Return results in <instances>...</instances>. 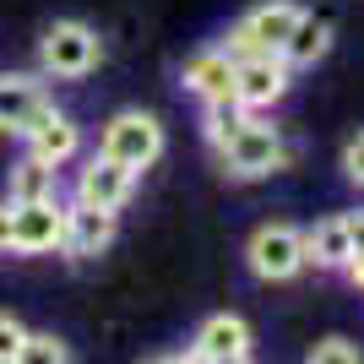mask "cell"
<instances>
[{
  "label": "cell",
  "instance_id": "1",
  "mask_svg": "<svg viewBox=\"0 0 364 364\" xmlns=\"http://www.w3.org/2000/svg\"><path fill=\"white\" fill-rule=\"evenodd\" d=\"M213 152H218V164H223L228 180H267V174H283L289 158H294L289 141L277 136V125H261L256 114L240 120Z\"/></svg>",
  "mask_w": 364,
  "mask_h": 364
},
{
  "label": "cell",
  "instance_id": "2",
  "mask_svg": "<svg viewBox=\"0 0 364 364\" xmlns=\"http://www.w3.org/2000/svg\"><path fill=\"white\" fill-rule=\"evenodd\" d=\"M98 60H104V38H98V28L76 22V16L49 22L44 38H38V71H44V82H82V76L98 71Z\"/></svg>",
  "mask_w": 364,
  "mask_h": 364
},
{
  "label": "cell",
  "instance_id": "3",
  "mask_svg": "<svg viewBox=\"0 0 364 364\" xmlns=\"http://www.w3.org/2000/svg\"><path fill=\"white\" fill-rule=\"evenodd\" d=\"M98 152H109V158L125 164L131 174H141V168H152L164 158V125H158V114H147V109H120V114L104 125Z\"/></svg>",
  "mask_w": 364,
  "mask_h": 364
},
{
  "label": "cell",
  "instance_id": "4",
  "mask_svg": "<svg viewBox=\"0 0 364 364\" xmlns=\"http://www.w3.org/2000/svg\"><path fill=\"white\" fill-rule=\"evenodd\" d=\"M245 261L261 283H294V277L310 267L304 261V228L294 223H261L245 245Z\"/></svg>",
  "mask_w": 364,
  "mask_h": 364
},
{
  "label": "cell",
  "instance_id": "5",
  "mask_svg": "<svg viewBox=\"0 0 364 364\" xmlns=\"http://www.w3.org/2000/svg\"><path fill=\"white\" fill-rule=\"evenodd\" d=\"M294 22H299V6H294V0H261V6H250V11L228 28L223 49L228 55H283V38L294 33Z\"/></svg>",
  "mask_w": 364,
  "mask_h": 364
},
{
  "label": "cell",
  "instance_id": "6",
  "mask_svg": "<svg viewBox=\"0 0 364 364\" xmlns=\"http://www.w3.org/2000/svg\"><path fill=\"white\" fill-rule=\"evenodd\" d=\"M65 245V201L38 196V201H11V250L16 256H49Z\"/></svg>",
  "mask_w": 364,
  "mask_h": 364
},
{
  "label": "cell",
  "instance_id": "7",
  "mask_svg": "<svg viewBox=\"0 0 364 364\" xmlns=\"http://www.w3.org/2000/svg\"><path fill=\"white\" fill-rule=\"evenodd\" d=\"M250 353H256L250 321H245V316H228V310H218V316L201 321L196 337H191V348L174 353V359H191V364H245Z\"/></svg>",
  "mask_w": 364,
  "mask_h": 364
},
{
  "label": "cell",
  "instance_id": "8",
  "mask_svg": "<svg viewBox=\"0 0 364 364\" xmlns=\"http://www.w3.org/2000/svg\"><path fill=\"white\" fill-rule=\"evenodd\" d=\"M289 71L294 65L283 55H234V98H240L250 114L256 109H272L283 92H289Z\"/></svg>",
  "mask_w": 364,
  "mask_h": 364
},
{
  "label": "cell",
  "instance_id": "9",
  "mask_svg": "<svg viewBox=\"0 0 364 364\" xmlns=\"http://www.w3.org/2000/svg\"><path fill=\"white\" fill-rule=\"evenodd\" d=\"M49 109L44 71H0V136H28L33 120Z\"/></svg>",
  "mask_w": 364,
  "mask_h": 364
},
{
  "label": "cell",
  "instance_id": "10",
  "mask_svg": "<svg viewBox=\"0 0 364 364\" xmlns=\"http://www.w3.org/2000/svg\"><path fill=\"white\" fill-rule=\"evenodd\" d=\"M136 191V174L125 164H114L109 152H92L82 174H76V201H87V207H109V213H120L125 201Z\"/></svg>",
  "mask_w": 364,
  "mask_h": 364
},
{
  "label": "cell",
  "instance_id": "11",
  "mask_svg": "<svg viewBox=\"0 0 364 364\" xmlns=\"http://www.w3.org/2000/svg\"><path fill=\"white\" fill-rule=\"evenodd\" d=\"M109 240H114V213L109 207H87V201H65V256L71 261H92V256H104Z\"/></svg>",
  "mask_w": 364,
  "mask_h": 364
},
{
  "label": "cell",
  "instance_id": "12",
  "mask_svg": "<svg viewBox=\"0 0 364 364\" xmlns=\"http://www.w3.org/2000/svg\"><path fill=\"white\" fill-rule=\"evenodd\" d=\"M22 141H28V152H33V158H44V164H55V168H60V164H71L76 152H82V125H76L71 114H65V109H55V104H49L44 114L33 120V131H28Z\"/></svg>",
  "mask_w": 364,
  "mask_h": 364
},
{
  "label": "cell",
  "instance_id": "13",
  "mask_svg": "<svg viewBox=\"0 0 364 364\" xmlns=\"http://www.w3.org/2000/svg\"><path fill=\"white\" fill-rule=\"evenodd\" d=\"M180 82L196 92L201 104H213V98H234V55H228L223 44L196 49V55L180 65Z\"/></svg>",
  "mask_w": 364,
  "mask_h": 364
},
{
  "label": "cell",
  "instance_id": "14",
  "mask_svg": "<svg viewBox=\"0 0 364 364\" xmlns=\"http://www.w3.org/2000/svg\"><path fill=\"white\" fill-rule=\"evenodd\" d=\"M353 256V240H348V218L332 213V218H321V223L304 228V261L310 267H321V272H343Z\"/></svg>",
  "mask_w": 364,
  "mask_h": 364
},
{
  "label": "cell",
  "instance_id": "15",
  "mask_svg": "<svg viewBox=\"0 0 364 364\" xmlns=\"http://www.w3.org/2000/svg\"><path fill=\"white\" fill-rule=\"evenodd\" d=\"M326 49H332V22H326V16H316V11H299L294 33L283 38V60L299 71V65L326 60Z\"/></svg>",
  "mask_w": 364,
  "mask_h": 364
},
{
  "label": "cell",
  "instance_id": "16",
  "mask_svg": "<svg viewBox=\"0 0 364 364\" xmlns=\"http://www.w3.org/2000/svg\"><path fill=\"white\" fill-rule=\"evenodd\" d=\"M38 196H60V168L44 158H16L6 174V201H38Z\"/></svg>",
  "mask_w": 364,
  "mask_h": 364
},
{
  "label": "cell",
  "instance_id": "17",
  "mask_svg": "<svg viewBox=\"0 0 364 364\" xmlns=\"http://www.w3.org/2000/svg\"><path fill=\"white\" fill-rule=\"evenodd\" d=\"M240 120H250V109H245L240 98H213V104H201V136H207V147H218Z\"/></svg>",
  "mask_w": 364,
  "mask_h": 364
},
{
  "label": "cell",
  "instance_id": "18",
  "mask_svg": "<svg viewBox=\"0 0 364 364\" xmlns=\"http://www.w3.org/2000/svg\"><path fill=\"white\" fill-rule=\"evenodd\" d=\"M65 359H71V348H65L55 332H28L22 359H16V364H65Z\"/></svg>",
  "mask_w": 364,
  "mask_h": 364
},
{
  "label": "cell",
  "instance_id": "19",
  "mask_svg": "<svg viewBox=\"0 0 364 364\" xmlns=\"http://www.w3.org/2000/svg\"><path fill=\"white\" fill-rule=\"evenodd\" d=\"M310 364H359V343H348V337H321V343H310V353H304Z\"/></svg>",
  "mask_w": 364,
  "mask_h": 364
},
{
  "label": "cell",
  "instance_id": "20",
  "mask_svg": "<svg viewBox=\"0 0 364 364\" xmlns=\"http://www.w3.org/2000/svg\"><path fill=\"white\" fill-rule=\"evenodd\" d=\"M22 343H28V326L0 310V364H16V359H22Z\"/></svg>",
  "mask_w": 364,
  "mask_h": 364
},
{
  "label": "cell",
  "instance_id": "21",
  "mask_svg": "<svg viewBox=\"0 0 364 364\" xmlns=\"http://www.w3.org/2000/svg\"><path fill=\"white\" fill-rule=\"evenodd\" d=\"M343 174L364 191V131H359V136H348V147H343Z\"/></svg>",
  "mask_w": 364,
  "mask_h": 364
},
{
  "label": "cell",
  "instance_id": "22",
  "mask_svg": "<svg viewBox=\"0 0 364 364\" xmlns=\"http://www.w3.org/2000/svg\"><path fill=\"white\" fill-rule=\"evenodd\" d=\"M348 218V240H353V256L364 250V213H343Z\"/></svg>",
  "mask_w": 364,
  "mask_h": 364
},
{
  "label": "cell",
  "instance_id": "23",
  "mask_svg": "<svg viewBox=\"0 0 364 364\" xmlns=\"http://www.w3.org/2000/svg\"><path fill=\"white\" fill-rule=\"evenodd\" d=\"M11 250V201H0V256Z\"/></svg>",
  "mask_w": 364,
  "mask_h": 364
},
{
  "label": "cell",
  "instance_id": "24",
  "mask_svg": "<svg viewBox=\"0 0 364 364\" xmlns=\"http://www.w3.org/2000/svg\"><path fill=\"white\" fill-rule=\"evenodd\" d=\"M343 272H348L353 289H364V250H359V256H348V267H343Z\"/></svg>",
  "mask_w": 364,
  "mask_h": 364
}]
</instances>
